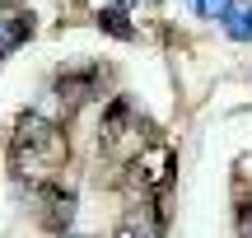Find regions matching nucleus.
I'll use <instances>...</instances> for the list:
<instances>
[{
	"label": "nucleus",
	"instance_id": "nucleus-9",
	"mask_svg": "<svg viewBox=\"0 0 252 238\" xmlns=\"http://www.w3.org/2000/svg\"><path fill=\"white\" fill-rule=\"evenodd\" d=\"M98 28L103 33H112V37H122V42H131L135 37V28L126 24V9L117 5V9H98Z\"/></svg>",
	"mask_w": 252,
	"mask_h": 238
},
{
	"label": "nucleus",
	"instance_id": "nucleus-7",
	"mask_svg": "<svg viewBox=\"0 0 252 238\" xmlns=\"http://www.w3.org/2000/svg\"><path fill=\"white\" fill-rule=\"evenodd\" d=\"M112 238H163V210H159V206H140V210H131L117 224Z\"/></svg>",
	"mask_w": 252,
	"mask_h": 238
},
{
	"label": "nucleus",
	"instance_id": "nucleus-2",
	"mask_svg": "<svg viewBox=\"0 0 252 238\" xmlns=\"http://www.w3.org/2000/svg\"><path fill=\"white\" fill-rule=\"evenodd\" d=\"M145 145H150V136H145V121H140V112H135V103L131 98H112L108 108H103V121H98V149L112 164L126 168Z\"/></svg>",
	"mask_w": 252,
	"mask_h": 238
},
{
	"label": "nucleus",
	"instance_id": "nucleus-8",
	"mask_svg": "<svg viewBox=\"0 0 252 238\" xmlns=\"http://www.w3.org/2000/svg\"><path fill=\"white\" fill-rule=\"evenodd\" d=\"M220 28H224L234 42H252V9H248V5H234V0H229V5L220 9Z\"/></svg>",
	"mask_w": 252,
	"mask_h": 238
},
{
	"label": "nucleus",
	"instance_id": "nucleus-4",
	"mask_svg": "<svg viewBox=\"0 0 252 238\" xmlns=\"http://www.w3.org/2000/svg\"><path fill=\"white\" fill-rule=\"evenodd\" d=\"M103 93V70L98 65H80V70H61L56 75V98L65 108H80V103L98 98Z\"/></svg>",
	"mask_w": 252,
	"mask_h": 238
},
{
	"label": "nucleus",
	"instance_id": "nucleus-11",
	"mask_svg": "<svg viewBox=\"0 0 252 238\" xmlns=\"http://www.w3.org/2000/svg\"><path fill=\"white\" fill-rule=\"evenodd\" d=\"M238 238H252V206L238 210Z\"/></svg>",
	"mask_w": 252,
	"mask_h": 238
},
{
	"label": "nucleus",
	"instance_id": "nucleus-12",
	"mask_svg": "<svg viewBox=\"0 0 252 238\" xmlns=\"http://www.w3.org/2000/svg\"><path fill=\"white\" fill-rule=\"evenodd\" d=\"M117 5H131V0H117Z\"/></svg>",
	"mask_w": 252,
	"mask_h": 238
},
{
	"label": "nucleus",
	"instance_id": "nucleus-5",
	"mask_svg": "<svg viewBox=\"0 0 252 238\" xmlns=\"http://www.w3.org/2000/svg\"><path fill=\"white\" fill-rule=\"evenodd\" d=\"M33 37V14L19 9L14 0H0V56H9L14 47H24Z\"/></svg>",
	"mask_w": 252,
	"mask_h": 238
},
{
	"label": "nucleus",
	"instance_id": "nucleus-3",
	"mask_svg": "<svg viewBox=\"0 0 252 238\" xmlns=\"http://www.w3.org/2000/svg\"><path fill=\"white\" fill-rule=\"evenodd\" d=\"M173 168H178L173 145H168V140H150V145L126 164V192H135V196H163L168 182H173Z\"/></svg>",
	"mask_w": 252,
	"mask_h": 238
},
{
	"label": "nucleus",
	"instance_id": "nucleus-10",
	"mask_svg": "<svg viewBox=\"0 0 252 238\" xmlns=\"http://www.w3.org/2000/svg\"><path fill=\"white\" fill-rule=\"evenodd\" d=\"M229 0H191V9L196 14H206V19H220V9H224Z\"/></svg>",
	"mask_w": 252,
	"mask_h": 238
},
{
	"label": "nucleus",
	"instance_id": "nucleus-6",
	"mask_svg": "<svg viewBox=\"0 0 252 238\" xmlns=\"http://www.w3.org/2000/svg\"><path fill=\"white\" fill-rule=\"evenodd\" d=\"M37 196H42V220L52 224V229H70V220H75V196L65 192V187H56V182L37 187Z\"/></svg>",
	"mask_w": 252,
	"mask_h": 238
},
{
	"label": "nucleus",
	"instance_id": "nucleus-1",
	"mask_svg": "<svg viewBox=\"0 0 252 238\" xmlns=\"http://www.w3.org/2000/svg\"><path fill=\"white\" fill-rule=\"evenodd\" d=\"M70 159V136L61 121L42 117V112H24L9 136V168L14 178H28L33 187H47Z\"/></svg>",
	"mask_w": 252,
	"mask_h": 238
}]
</instances>
